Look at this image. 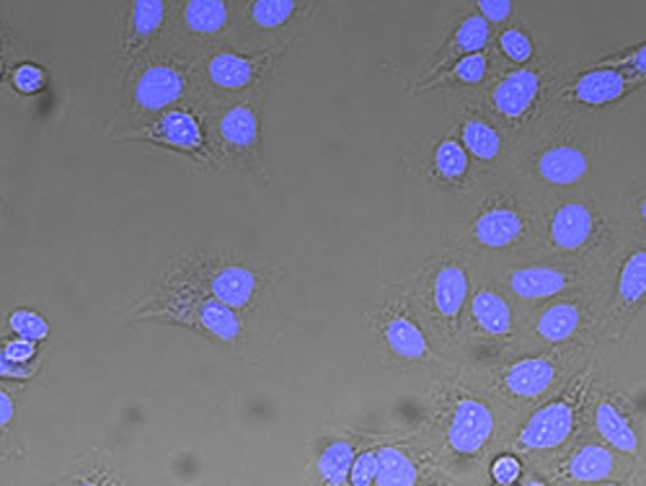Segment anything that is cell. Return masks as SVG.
<instances>
[{
    "label": "cell",
    "instance_id": "obj_1",
    "mask_svg": "<svg viewBox=\"0 0 646 486\" xmlns=\"http://www.w3.org/2000/svg\"><path fill=\"white\" fill-rule=\"evenodd\" d=\"M430 378L417 435L430 445L453 484H489L486 465L507 448L520 420L471 364L453 360Z\"/></svg>",
    "mask_w": 646,
    "mask_h": 486
},
{
    "label": "cell",
    "instance_id": "obj_2",
    "mask_svg": "<svg viewBox=\"0 0 646 486\" xmlns=\"http://www.w3.org/2000/svg\"><path fill=\"white\" fill-rule=\"evenodd\" d=\"M600 164L590 112L556 104L539 125L517 140L507 177L543 207L595 184Z\"/></svg>",
    "mask_w": 646,
    "mask_h": 486
},
{
    "label": "cell",
    "instance_id": "obj_3",
    "mask_svg": "<svg viewBox=\"0 0 646 486\" xmlns=\"http://www.w3.org/2000/svg\"><path fill=\"white\" fill-rule=\"evenodd\" d=\"M464 202V218L445 241L476 256L479 265L512 261L543 248L546 207L509 177L481 181Z\"/></svg>",
    "mask_w": 646,
    "mask_h": 486
},
{
    "label": "cell",
    "instance_id": "obj_4",
    "mask_svg": "<svg viewBox=\"0 0 646 486\" xmlns=\"http://www.w3.org/2000/svg\"><path fill=\"white\" fill-rule=\"evenodd\" d=\"M636 235L629 215L610 200L597 197L593 187L546 205L543 248L584 261L608 280Z\"/></svg>",
    "mask_w": 646,
    "mask_h": 486
},
{
    "label": "cell",
    "instance_id": "obj_5",
    "mask_svg": "<svg viewBox=\"0 0 646 486\" xmlns=\"http://www.w3.org/2000/svg\"><path fill=\"white\" fill-rule=\"evenodd\" d=\"M479 259L451 241L427 256L404 282L414 314L425 323L427 334L442 355L458 360L460 323L471 298Z\"/></svg>",
    "mask_w": 646,
    "mask_h": 486
},
{
    "label": "cell",
    "instance_id": "obj_6",
    "mask_svg": "<svg viewBox=\"0 0 646 486\" xmlns=\"http://www.w3.org/2000/svg\"><path fill=\"white\" fill-rule=\"evenodd\" d=\"M593 357L595 349L587 347H530L471 368L517 420H522L567 386Z\"/></svg>",
    "mask_w": 646,
    "mask_h": 486
},
{
    "label": "cell",
    "instance_id": "obj_7",
    "mask_svg": "<svg viewBox=\"0 0 646 486\" xmlns=\"http://www.w3.org/2000/svg\"><path fill=\"white\" fill-rule=\"evenodd\" d=\"M567 78L569 71L559 60L539 55L528 65H505L468 97L520 140L554 110Z\"/></svg>",
    "mask_w": 646,
    "mask_h": 486
},
{
    "label": "cell",
    "instance_id": "obj_8",
    "mask_svg": "<svg viewBox=\"0 0 646 486\" xmlns=\"http://www.w3.org/2000/svg\"><path fill=\"white\" fill-rule=\"evenodd\" d=\"M595 381L597 360L593 357L567 386L522 417L507 448L525 458L533 469H546L590 424Z\"/></svg>",
    "mask_w": 646,
    "mask_h": 486
},
{
    "label": "cell",
    "instance_id": "obj_9",
    "mask_svg": "<svg viewBox=\"0 0 646 486\" xmlns=\"http://www.w3.org/2000/svg\"><path fill=\"white\" fill-rule=\"evenodd\" d=\"M525 314L484 267L473 280L464 323H460L458 360L468 364L496 362L522 349Z\"/></svg>",
    "mask_w": 646,
    "mask_h": 486
},
{
    "label": "cell",
    "instance_id": "obj_10",
    "mask_svg": "<svg viewBox=\"0 0 646 486\" xmlns=\"http://www.w3.org/2000/svg\"><path fill=\"white\" fill-rule=\"evenodd\" d=\"M481 267L507 290L522 314L559 298L563 293H571V290L608 287L610 282L603 272L584 261L546 252V248L512 261H494V265Z\"/></svg>",
    "mask_w": 646,
    "mask_h": 486
},
{
    "label": "cell",
    "instance_id": "obj_11",
    "mask_svg": "<svg viewBox=\"0 0 646 486\" xmlns=\"http://www.w3.org/2000/svg\"><path fill=\"white\" fill-rule=\"evenodd\" d=\"M608 287L571 290L528 310L522 323V349L530 347H597Z\"/></svg>",
    "mask_w": 646,
    "mask_h": 486
},
{
    "label": "cell",
    "instance_id": "obj_12",
    "mask_svg": "<svg viewBox=\"0 0 646 486\" xmlns=\"http://www.w3.org/2000/svg\"><path fill=\"white\" fill-rule=\"evenodd\" d=\"M370 327L383 355L398 368L421 370L430 375L453 362V357L442 355L432 336L427 334L425 323L414 314L404 285L385 290L376 314L370 316Z\"/></svg>",
    "mask_w": 646,
    "mask_h": 486
},
{
    "label": "cell",
    "instance_id": "obj_13",
    "mask_svg": "<svg viewBox=\"0 0 646 486\" xmlns=\"http://www.w3.org/2000/svg\"><path fill=\"white\" fill-rule=\"evenodd\" d=\"M539 471L548 484H625L638 478V465L605 443L590 424L556 461Z\"/></svg>",
    "mask_w": 646,
    "mask_h": 486
},
{
    "label": "cell",
    "instance_id": "obj_14",
    "mask_svg": "<svg viewBox=\"0 0 646 486\" xmlns=\"http://www.w3.org/2000/svg\"><path fill=\"white\" fill-rule=\"evenodd\" d=\"M646 310V235H636L634 243L618 259L613 277L605 293V316L597 347H616L629 340L631 329Z\"/></svg>",
    "mask_w": 646,
    "mask_h": 486
},
{
    "label": "cell",
    "instance_id": "obj_15",
    "mask_svg": "<svg viewBox=\"0 0 646 486\" xmlns=\"http://www.w3.org/2000/svg\"><path fill=\"white\" fill-rule=\"evenodd\" d=\"M453 127L455 132H458L460 143H464L468 155H471L481 181L507 177L509 164H512L515 145H517L515 135H509L499 122L489 117V114L481 110L468 93H464L460 99H455Z\"/></svg>",
    "mask_w": 646,
    "mask_h": 486
},
{
    "label": "cell",
    "instance_id": "obj_16",
    "mask_svg": "<svg viewBox=\"0 0 646 486\" xmlns=\"http://www.w3.org/2000/svg\"><path fill=\"white\" fill-rule=\"evenodd\" d=\"M642 89H646V78L623 71V67L580 65L577 71H569L556 104L577 106V110L593 114L618 106Z\"/></svg>",
    "mask_w": 646,
    "mask_h": 486
},
{
    "label": "cell",
    "instance_id": "obj_17",
    "mask_svg": "<svg viewBox=\"0 0 646 486\" xmlns=\"http://www.w3.org/2000/svg\"><path fill=\"white\" fill-rule=\"evenodd\" d=\"M380 486L411 484H453L451 474L442 469L432 448L419 435L378 445V478Z\"/></svg>",
    "mask_w": 646,
    "mask_h": 486
},
{
    "label": "cell",
    "instance_id": "obj_18",
    "mask_svg": "<svg viewBox=\"0 0 646 486\" xmlns=\"http://www.w3.org/2000/svg\"><path fill=\"white\" fill-rule=\"evenodd\" d=\"M421 177L440 192L464 200L481 184L479 171H476L471 155L460 143L453 122L438 140H432L430 153H427L425 166H421Z\"/></svg>",
    "mask_w": 646,
    "mask_h": 486
},
{
    "label": "cell",
    "instance_id": "obj_19",
    "mask_svg": "<svg viewBox=\"0 0 646 486\" xmlns=\"http://www.w3.org/2000/svg\"><path fill=\"white\" fill-rule=\"evenodd\" d=\"M494 34H496L494 26L489 24L486 18L481 16V13L471 5V9H468L466 13H460V16L455 18L451 31H447L445 39H442V42L434 47L432 57L427 60V67L421 71V76L414 80V84L438 76L442 67L455 63V60H460V57L471 55V52H481V50H486V47H492Z\"/></svg>",
    "mask_w": 646,
    "mask_h": 486
},
{
    "label": "cell",
    "instance_id": "obj_20",
    "mask_svg": "<svg viewBox=\"0 0 646 486\" xmlns=\"http://www.w3.org/2000/svg\"><path fill=\"white\" fill-rule=\"evenodd\" d=\"M590 427L603 437L605 443L613 445L618 453L631 458L638 469L644 465V437L636 427L634 417L610 394H593L590 401Z\"/></svg>",
    "mask_w": 646,
    "mask_h": 486
},
{
    "label": "cell",
    "instance_id": "obj_21",
    "mask_svg": "<svg viewBox=\"0 0 646 486\" xmlns=\"http://www.w3.org/2000/svg\"><path fill=\"white\" fill-rule=\"evenodd\" d=\"M494 47H486L481 52H471V55L455 60L447 67H442L438 76L419 80V84L409 86V93H419V97H438L445 91H476L494 76Z\"/></svg>",
    "mask_w": 646,
    "mask_h": 486
},
{
    "label": "cell",
    "instance_id": "obj_22",
    "mask_svg": "<svg viewBox=\"0 0 646 486\" xmlns=\"http://www.w3.org/2000/svg\"><path fill=\"white\" fill-rule=\"evenodd\" d=\"M187 86L189 78L179 65H151L148 71H142L138 84H135V106L142 112H161L172 106L174 101H179L187 93Z\"/></svg>",
    "mask_w": 646,
    "mask_h": 486
},
{
    "label": "cell",
    "instance_id": "obj_23",
    "mask_svg": "<svg viewBox=\"0 0 646 486\" xmlns=\"http://www.w3.org/2000/svg\"><path fill=\"white\" fill-rule=\"evenodd\" d=\"M267 57L256 60L236 55V52H217V55L210 60L207 76L217 89L243 91L249 89V86H254V80L262 76V71H267Z\"/></svg>",
    "mask_w": 646,
    "mask_h": 486
},
{
    "label": "cell",
    "instance_id": "obj_24",
    "mask_svg": "<svg viewBox=\"0 0 646 486\" xmlns=\"http://www.w3.org/2000/svg\"><path fill=\"white\" fill-rule=\"evenodd\" d=\"M220 140L230 151L249 155L256 153L258 140H262V125H258V114L251 104H236L220 117L217 125Z\"/></svg>",
    "mask_w": 646,
    "mask_h": 486
},
{
    "label": "cell",
    "instance_id": "obj_25",
    "mask_svg": "<svg viewBox=\"0 0 646 486\" xmlns=\"http://www.w3.org/2000/svg\"><path fill=\"white\" fill-rule=\"evenodd\" d=\"M210 290H213V298L230 308H249L258 295V274L251 267L228 265L213 277Z\"/></svg>",
    "mask_w": 646,
    "mask_h": 486
},
{
    "label": "cell",
    "instance_id": "obj_26",
    "mask_svg": "<svg viewBox=\"0 0 646 486\" xmlns=\"http://www.w3.org/2000/svg\"><path fill=\"white\" fill-rule=\"evenodd\" d=\"M148 138L155 140V143L181 148V151H197L202 145V127L194 114L174 110L155 122L151 130H148Z\"/></svg>",
    "mask_w": 646,
    "mask_h": 486
},
{
    "label": "cell",
    "instance_id": "obj_27",
    "mask_svg": "<svg viewBox=\"0 0 646 486\" xmlns=\"http://www.w3.org/2000/svg\"><path fill=\"white\" fill-rule=\"evenodd\" d=\"M492 47L496 57L505 60L507 65H528L541 55L539 44H535L533 34L528 31V26L515 24V22H509L502 26V29H496Z\"/></svg>",
    "mask_w": 646,
    "mask_h": 486
},
{
    "label": "cell",
    "instance_id": "obj_28",
    "mask_svg": "<svg viewBox=\"0 0 646 486\" xmlns=\"http://www.w3.org/2000/svg\"><path fill=\"white\" fill-rule=\"evenodd\" d=\"M357 450L359 445L355 440H334L326 445L316 461L318 478H321L324 484H334V486L350 484V471H352V463H355Z\"/></svg>",
    "mask_w": 646,
    "mask_h": 486
},
{
    "label": "cell",
    "instance_id": "obj_29",
    "mask_svg": "<svg viewBox=\"0 0 646 486\" xmlns=\"http://www.w3.org/2000/svg\"><path fill=\"white\" fill-rule=\"evenodd\" d=\"M183 26L202 37H217L228 26L226 0H187Z\"/></svg>",
    "mask_w": 646,
    "mask_h": 486
},
{
    "label": "cell",
    "instance_id": "obj_30",
    "mask_svg": "<svg viewBox=\"0 0 646 486\" xmlns=\"http://www.w3.org/2000/svg\"><path fill=\"white\" fill-rule=\"evenodd\" d=\"M301 0H251L249 22L258 31H277L295 22Z\"/></svg>",
    "mask_w": 646,
    "mask_h": 486
},
{
    "label": "cell",
    "instance_id": "obj_31",
    "mask_svg": "<svg viewBox=\"0 0 646 486\" xmlns=\"http://www.w3.org/2000/svg\"><path fill=\"white\" fill-rule=\"evenodd\" d=\"M200 321H202V327H205L210 334H215L217 340L228 342V344L236 342L243 332L241 319L236 316V308L226 306V303H220L217 298L202 303V306H200Z\"/></svg>",
    "mask_w": 646,
    "mask_h": 486
},
{
    "label": "cell",
    "instance_id": "obj_32",
    "mask_svg": "<svg viewBox=\"0 0 646 486\" xmlns=\"http://www.w3.org/2000/svg\"><path fill=\"white\" fill-rule=\"evenodd\" d=\"M528 471V461L522 456H517L515 450H499L492 461L486 465V482L489 484H499V486H512L520 484L522 476Z\"/></svg>",
    "mask_w": 646,
    "mask_h": 486
},
{
    "label": "cell",
    "instance_id": "obj_33",
    "mask_svg": "<svg viewBox=\"0 0 646 486\" xmlns=\"http://www.w3.org/2000/svg\"><path fill=\"white\" fill-rule=\"evenodd\" d=\"M166 16V0H132V34L138 42H148L161 29Z\"/></svg>",
    "mask_w": 646,
    "mask_h": 486
},
{
    "label": "cell",
    "instance_id": "obj_34",
    "mask_svg": "<svg viewBox=\"0 0 646 486\" xmlns=\"http://www.w3.org/2000/svg\"><path fill=\"white\" fill-rule=\"evenodd\" d=\"M584 65H600V67H623V71L636 73V76L646 78V42L631 44V47H618V50L608 52V55H600Z\"/></svg>",
    "mask_w": 646,
    "mask_h": 486
},
{
    "label": "cell",
    "instance_id": "obj_35",
    "mask_svg": "<svg viewBox=\"0 0 646 486\" xmlns=\"http://www.w3.org/2000/svg\"><path fill=\"white\" fill-rule=\"evenodd\" d=\"M9 323L13 332H16V336H24V340H31V342H42L47 340V334H50V323L45 321V316H39L37 310H29V308L13 310Z\"/></svg>",
    "mask_w": 646,
    "mask_h": 486
},
{
    "label": "cell",
    "instance_id": "obj_36",
    "mask_svg": "<svg viewBox=\"0 0 646 486\" xmlns=\"http://www.w3.org/2000/svg\"><path fill=\"white\" fill-rule=\"evenodd\" d=\"M378 478V448L357 450L355 463L350 471V484L355 486H370Z\"/></svg>",
    "mask_w": 646,
    "mask_h": 486
},
{
    "label": "cell",
    "instance_id": "obj_37",
    "mask_svg": "<svg viewBox=\"0 0 646 486\" xmlns=\"http://www.w3.org/2000/svg\"><path fill=\"white\" fill-rule=\"evenodd\" d=\"M473 9L479 11L494 29H502V26L515 18V0H473Z\"/></svg>",
    "mask_w": 646,
    "mask_h": 486
},
{
    "label": "cell",
    "instance_id": "obj_38",
    "mask_svg": "<svg viewBox=\"0 0 646 486\" xmlns=\"http://www.w3.org/2000/svg\"><path fill=\"white\" fill-rule=\"evenodd\" d=\"M13 86H16L22 93H37L42 91L45 86V71L39 65H18L16 71H13Z\"/></svg>",
    "mask_w": 646,
    "mask_h": 486
},
{
    "label": "cell",
    "instance_id": "obj_39",
    "mask_svg": "<svg viewBox=\"0 0 646 486\" xmlns=\"http://www.w3.org/2000/svg\"><path fill=\"white\" fill-rule=\"evenodd\" d=\"M34 353H37V342L24 340V336H18V340H11V342L3 347V355L9 357V360H13V362H22V364L29 362L31 357H34Z\"/></svg>",
    "mask_w": 646,
    "mask_h": 486
},
{
    "label": "cell",
    "instance_id": "obj_40",
    "mask_svg": "<svg viewBox=\"0 0 646 486\" xmlns=\"http://www.w3.org/2000/svg\"><path fill=\"white\" fill-rule=\"evenodd\" d=\"M631 226L638 235H646V184L636 189L634 197V207H631Z\"/></svg>",
    "mask_w": 646,
    "mask_h": 486
},
{
    "label": "cell",
    "instance_id": "obj_41",
    "mask_svg": "<svg viewBox=\"0 0 646 486\" xmlns=\"http://www.w3.org/2000/svg\"><path fill=\"white\" fill-rule=\"evenodd\" d=\"M0 375H11V378H29L31 370L24 368L22 362H13L9 357L3 355V349H0Z\"/></svg>",
    "mask_w": 646,
    "mask_h": 486
},
{
    "label": "cell",
    "instance_id": "obj_42",
    "mask_svg": "<svg viewBox=\"0 0 646 486\" xmlns=\"http://www.w3.org/2000/svg\"><path fill=\"white\" fill-rule=\"evenodd\" d=\"M13 411H16L13 409V398L0 388V427H9L13 420Z\"/></svg>",
    "mask_w": 646,
    "mask_h": 486
},
{
    "label": "cell",
    "instance_id": "obj_43",
    "mask_svg": "<svg viewBox=\"0 0 646 486\" xmlns=\"http://www.w3.org/2000/svg\"><path fill=\"white\" fill-rule=\"evenodd\" d=\"M0 76H3V63H0Z\"/></svg>",
    "mask_w": 646,
    "mask_h": 486
}]
</instances>
